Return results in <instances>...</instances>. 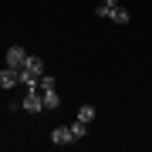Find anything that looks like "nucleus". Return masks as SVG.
Wrapping results in <instances>:
<instances>
[{"mask_svg": "<svg viewBox=\"0 0 152 152\" xmlns=\"http://www.w3.org/2000/svg\"><path fill=\"white\" fill-rule=\"evenodd\" d=\"M41 78H44V58L27 54V61L20 68V85L24 88H41Z\"/></svg>", "mask_w": 152, "mask_h": 152, "instance_id": "f257e3e1", "label": "nucleus"}, {"mask_svg": "<svg viewBox=\"0 0 152 152\" xmlns=\"http://www.w3.org/2000/svg\"><path fill=\"white\" fill-rule=\"evenodd\" d=\"M54 85H58L54 75H44V78H41V98H44V108H51V112L61 108V95H58Z\"/></svg>", "mask_w": 152, "mask_h": 152, "instance_id": "f03ea898", "label": "nucleus"}, {"mask_svg": "<svg viewBox=\"0 0 152 152\" xmlns=\"http://www.w3.org/2000/svg\"><path fill=\"white\" fill-rule=\"evenodd\" d=\"M20 108L24 112H44V98H41V88H27V91H24V102H20Z\"/></svg>", "mask_w": 152, "mask_h": 152, "instance_id": "7ed1b4c3", "label": "nucleus"}, {"mask_svg": "<svg viewBox=\"0 0 152 152\" xmlns=\"http://www.w3.org/2000/svg\"><path fill=\"white\" fill-rule=\"evenodd\" d=\"M24 61H27V51H24L20 44H10V48H7V61H4V64H7V68H14V71H20V68H24Z\"/></svg>", "mask_w": 152, "mask_h": 152, "instance_id": "20e7f679", "label": "nucleus"}, {"mask_svg": "<svg viewBox=\"0 0 152 152\" xmlns=\"http://www.w3.org/2000/svg\"><path fill=\"white\" fill-rule=\"evenodd\" d=\"M51 142H54V145H71V129L68 125H54V129H51Z\"/></svg>", "mask_w": 152, "mask_h": 152, "instance_id": "39448f33", "label": "nucleus"}, {"mask_svg": "<svg viewBox=\"0 0 152 152\" xmlns=\"http://www.w3.org/2000/svg\"><path fill=\"white\" fill-rule=\"evenodd\" d=\"M17 85H20V71H14V68L0 71V88H17Z\"/></svg>", "mask_w": 152, "mask_h": 152, "instance_id": "423d86ee", "label": "nucleus"}, {"mask_svg": "<svg viewBox=\"0 0 152 152\" xmlns=\"http://www.w3.org/2000/svg\"><path fill=\"white\" fill-rule=\"evenodd\" d=\"M68 129H71V139H75V142H81V139L88 135V122H81V118H75Z\"/></svg>", "mask_w": 152, "mask_h": 152, "instance_id": "0eeeda50", "label": "nucleus"}, {"mask_svg": "<svg viewBox=\"0 0 152 152\" xmlns=\"http://www.w3.org/2000/svg\"><path fill=\"white\" fill-rule=\"evenodd\" d=\"M108 20H115V24H122V27H125V24L132 20V14L125 10V7H112V17H108Z\"/></svg>", "mask_w": 152, "mask_h": 152, "instance_id": "6e6552de", "label": "nucleus"}, {"mask_svg": "<svg viewBox=\"0 0 152 152\" xmlns=\"http://www.w3.org/2000/svg\"><path fill=\"white\" fill-rule=\"evenodd\" d=\"M95 115H98V112H95V105H81V108H78V118H81V122H88V125L95 122Z\"/></svg>", "mask_w": 152, "mask_h": 152, "instance_id": "1a4fd4ad", "label": "nucleus"}, {"mask_svg": "<svg viewBox=\"0 0 152 152\" xmlns=\"http://www.w3.org/2000/svg\"><path fill=\"white\" fill-rule=\"evenodd\" d=\"M95 14L102 17V20H108V17H112V7H105V4H98V7H95Z\"/></svg>", "mask_w": 152, "mask_h": 152, "instance_id": "9d476101", "label": "nucleus"}, {"mask_svg": "<svg viewBox=\"0 0 152 152\" xmlns=\"http://www.w3.org/2000/svg\"><path fill=\"white\" fill-rule=\"evenodd\" d=\"M102 4H105V7H118V0H102Z\"/></svg>", "mask_w": 152, "mask_h": 152, "instance_id": "9b49d317", "label": "nucleus"}]
</instances>
